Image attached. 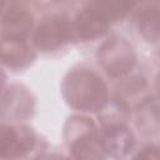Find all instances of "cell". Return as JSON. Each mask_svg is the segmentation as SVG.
<instances>
[{
    "instance_id": "obj_1",
    "label": "cell",
    "mask_w": 160,
    "mask_h": 160,
    "mask_svg": "<svg viewBox=\"0 0 160 160\" xmlns=\"http://www.w3.org/2000/svg\"><path fill=\"white\" fill-rule=\"evenodd\" d=\"M132 0H92L79 15L76 30L82 36H95L105 31L108 21L122 18L132 6Z\"/></svg>"
}]
</instances>
